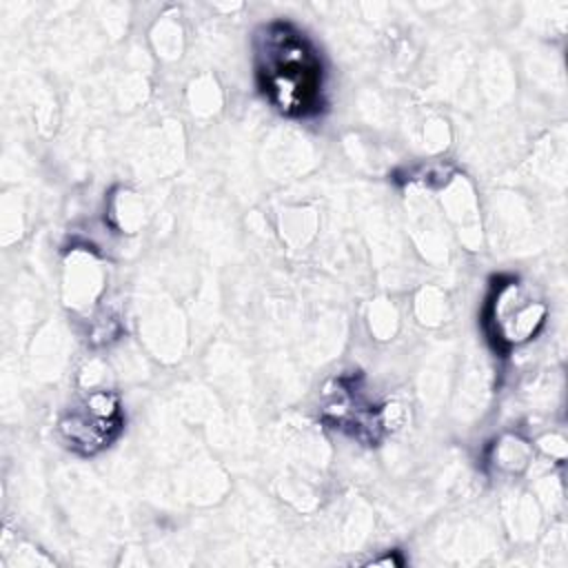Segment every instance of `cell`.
<instances>
[{
	"label": "cell",
	"instance_id": "obj_2",
	"mask_svg": "<svg viewBox=\"0 0 568 568\" xmlns=\"http://www.w3.org/2000/svg\"><path fill=\"white\" fill-rule=\"evenodd\" d=\"M548 306L519 277H497L481 311V324L501 355L530 342L546 324Z\"/></svg>",
	"mask_w": 568,
	"mask_h": 568
},
{
	"label": "cell",
	"instance_id": "obj_1",
	"mask_svg": "<svg viewBox=\"0 0 568 568\" xmlns=\"http://www.w3.org/2000/svg\"><path fill=\"white\" fill-rule=\"evenodd\" d=\"M255 82L264 100L293 120L326 106V67L315 42L288 20H268L253 33Z\"/></svg>",
	"mask_w": 568,
	"mask_h": 568
},
{
	"label": "cell",
	"instance_id": "obj_3",
	"mask_svg": "<svg viewBox=\"0 0 568 568\" xmlns=\"http://www.w3.org/2000/svg\"><path fill=\"white\" fill-rule=\"evenodd\" d=\"M122 426L124 413L120 397L111 390H91L64 413L58 430L69 450L89 457L118 439Z\"/></svg>",
	"mask_w": 568,
	"mask_h": 568
},
{
	"label": "cell",
	"instance_id": "obj_4",
	"mask_svg": "<svg viewBox=\"0 0 568 568\" xmlns=\"http://www.w3.org/2000/svg\"><path fill=\"white\" fill-rule=\"evenodd\" d=\"M355 390L357 388L346 386V382H339V395L322 408V417L335 428L351 433L359 442L375 444L384 435L386 422L382 410L362 402Z\"/></svg>",
	"mask_w": 568,
	"mask_h": 568
}]
</instances>
